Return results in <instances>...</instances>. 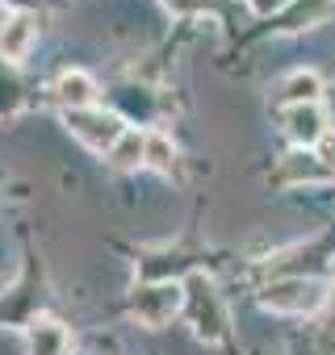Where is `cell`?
Returning <instances> with one entry per match:
<instances>
[{
	"instance_id": "4",
	"label": "cell",
	"mask_w": 335,
	"mask_h": 355,
	"mask_svg": "<svg viewBox=\"0 0 335 355\" xmlns=\"http://www.w3.org/2000/svg\"><path fill=\"white\" fill-rule=\"evenodd\" d=\"M63 121H67V130H72L84 146H92V150H113L117 138L126 134L122 117H113V113H105V109H67Z\"/></svg>"
},
{
	"instance_id": "6",
	"label": "cell",
	"mask_w": 335,
	"mask_h": 355,
	"mask_svg": "<svg viewBox=\"0 0 335 355\" xmlns=\"http://www.w3.org/2000/svg\"><path fill=\"white\" fill-rule=\"evenodd\" d=\"M34 34H38V21L30 17V13H13L5 26H0V59H22L26 51H30V42H34Z\"/></svg>"
},
{
	"instance_id": "7",
	"label": "cell",
	"mask_w": 335,
	"mask_h": 355,
	"mask_svg": "<svg viewBox=\"0 0 335 355\" xmlns=\"http://www.w3.org/2000/svg\"><path fill=\"white\" fill-rule=\"evenodd\" d=\"M55 101H59L63 109H92V105H97V84H92V76H84V71L59 76Z\"/></svg>"
},
{
	"instance_id": "8",
	"label": "cell",
	"mask_w": 335,
	"mask_h": 355,
	"mask_svg": "<svg viewBox=\"0 0 335 355\" xmlns=\"http://www.w3.org/2000/svg\"><path fill=\"white\" fill-rule=\"evenodd\" d=\"M30 355H67V330L55 318L30 322Z\"/></svg>"
},
{
	"instance_id": "10",
	"label": "cell",
	"mask_w": 335,
	"mask_h": 355,
	"mask_svg": "<svg viewBox=\"0 0 335 355\" xmlns=\"http://www.w3.org/2000/svg\"><path fill=\"white\" fill-rule=\"evenodd\" d=\"M109 163L113 167H138V163H147V134H138V130H126L122 138H117V146L109 150Z\"/></svg>"
},
{
	"instance_id": "2",
	"label": "cell",
	"mask_w": 335,
	"mask_h": 355,
	"mask_svg": "<svg viewBox=\"0 0 335 355\" xmlns=\"http://www.w3.org/2000/svg\"><path fill=\"white\" fill-rule=\"evenodd\" d=\"M185 309V284L177 280H159V284H142L130 301V313L142 326H168L177 313Z\"/></svg>"
},
{
	"instance_id": "11",
	"label": "cell",
	"mask_w": 335,
	"mask_h": 355,
	"mask_svg": "<svg viewBox=\"0 0 335 355\" xmlns=\"http://www.w3.org/2000/svg\"><path fill=\"white\" fill-rule=\"evenodd\" d=\"M327 175H335V171L322 167L318 155H302V150H293V155L285 159V180H327Z\"/></svg>"
},
{
	"instance_id": "9",
	"label": "cell",
	"mask_w": 335,
	"mask_h": 355,
	"mask_svg": "<svg viewBox=\"0 0 335 355\" xmlns=\"http://www.w3.org/2000/svg\"><path fill=\"white\" fill-rule=\"evenodd\" d=\"M277 96L289 101V105H318V96H322V80H318L314 71H293L289 80H281Z\"/></svg>"
},
{
	"instance_id": "1",
	"label": "cell",
	"mask_w": 335,
	"mask_h": 355,
	"mask_svg": "<svg viewBox=\"0 0 335 355\" xmlns=\"http://www.w3.org/2000/svg\"><path fill=\"white\" fill-rule=\"evenodd\" d=\"M185 313H189L197 338H206V343L222 338V326H227L222 301H218V293H214V284L206 276H189V284H185Z\"/></svg>"
},
{
	"instance_id": "5",
	"label": "cell",
	"mask_w": 335,
	"mask_h": 355,
	"mask_svg": "<svg viewBox=\"0 0 335 355\" xmlns=\"http://www.w3.org/2000/svg\"><path fill=\"white\" fill-rule=\"evenodd\" d=\"M285 134L297 146H318V138L327 134V117L318 105H289L285 109Z\"/></svg>"
},
{
	"instance_id": "13",
	"label": "cell",
	"mask_w": 335,
	"mask_h": 355,
	"mask_svg": "<svg viewBox=\"0 0 335 355\" xmlns=\"http://www.w3.org/2000/svg\"><path fill=\"white\" fill-rule=\"evenodd\" d=\"M314 155H318V163H322V167H331V171H335V130H327V134L318 138V150H314Z\"/></svg>"
},
{
	"instance_id": "3",
	"label": "cell",
	"mask_w": 335,
	"mask_h": 355,
	"mask_svg": "<svg viewBox=\"0 0 335 355\" xmlns=\"http://www.w3.org/2000/svg\"><path fill=\"white\" fill-rule=\"evenodd\" d=\"M260 301H264V309H277V313H314V309L327 301V284H322V280L293 276V280L268 284Z\"/></svg>"
},
{
	"instance_id": "14",
	"label": "cell",
	"mask_w": 335,
	"mask_h": 355,
	"mask_svg": "<svg viewBox=\"0 0 335 355\" xmlns=\"http://www.w3.org/2000/svg\"><path fill=\"white\" fill-rule=\"evenodd\" d=\"M172 13H202V9H210V0H163Z\"/></svg>"
},
{
	"instance_id": "15",
	"label": "cell",
	"mask_w": 335,
	"mask_h": 355,
	"mask_svg": "<svg viewBox=\"0 0 335 355\" xmlns=\"http://www.w3.org/2000/svg\"><path fill=\"white\" fill-rule=\"evenodd\" d=\"M281 5H285V0H252L256 13H272V9H281Z\"/></svg>"
},
{
	"instance_id": "12",
	"label": "cell",
	"mask_w": 335,
	"mask_h": 355,
	"mask_svg": "<svg viewBox=\"0 0 335 355\" xmlns=\"http://www.w3.org/2000/svg\"><path fill=\"white\" fill-rule=\"evenodd\" d=\"M147 163H151L155 171H172L177 146L168 142V134H147Z\"/></svg>"
}]
</instances>
